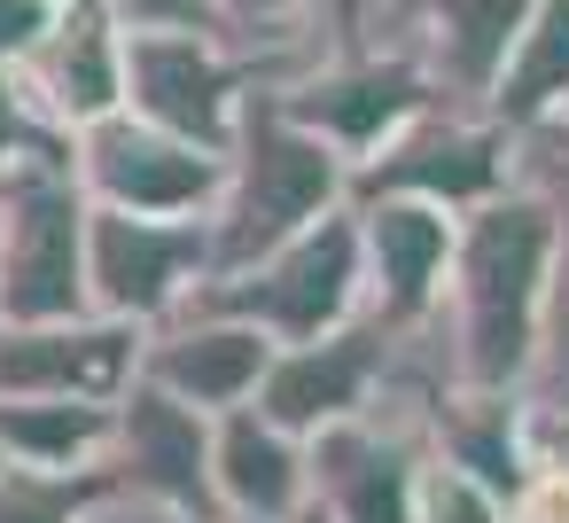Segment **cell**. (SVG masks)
<instances>
[{
	"label": "cell",
	"instance_id": "cell-1",
	"mask_svg": "<svg viewBox=\"0 0 569 523\" xmlns=\"http://www.w3.org/2000/svg\"><path fill=\"white\" fill-rule=\"evenodd\" d=\"M546 266H553V211L515 172V188L452 219L437 328L406 352V367L437 391H522L538 359Z\"/></svg>",
	"mask_w": 569,
	"mask_h": 523
},
{
	"label": "cell",
	"instance_id": "cell-2",
	"mask_svg": "<svg viewBox=\"0 0 569 523\" xmlns=\"http://www.w3.org/2000/svg\"><path fill=\"white\" fill-rule=\"evenodd\" d=\"M351 204V165L297 126L273 95H250L234 118V141L219 157V196H211V274H234L266 258L273 243L305 235L312 219Z\"/></svg>",
	"mask_w": 569,
	"mask_h": 523
},
{
	"label": "cell",
	"instance_id": "cell-3",
	"mask_svg": "<svg viewBox=\"0 0 569 523\" xmlns=\"http://www.w3.org/2000/svg\"><path fill=\"white\" fill-rule=\"evenodd\" d=\"M320 48V24L289 48H242L234 32H126V118L227 157L250 95L281 87Z\"/></svg>",
	"mask_w": 569,
	"mask_h": 523
},
{
	"label": "cell",
	"instance_id": "cell-4",
	"mask_svg": "<svg viewBox=\"0 0 569 523\" xmlns=\"http://www.w3.org/2000/svg\"><path fill=\"white\" fill-rule=\"evenodd\" d=\"M359 227H351V204L312 219L305 235L273 243L266 258L234 266V274H211L188 305H211V313H234L250 328H266L273 344H312L343 320H359Z\"/></svg>",
	"mask_w": 569,
	"mask_h": 523
},
{
	"label": "cell",
	"instance_id": "cell-5",
	"mask_svg": "<svg viewBox=\"0 0 569 523\" xmlns=\"http://www.w3.org/2000/svg\"><path fill=\"white\" fill-rule=\"evenodd\" d=\"M87 313V196L71 157L0 172V328Z\"/></svg>",
	"mask_w": 569,
	"mask_h": 523
},
{
	"label": "cell",
	"instance_id": "cell-6",
	"mask_svg": "<svg viewBox=\"0 0 569 523\" xmlns=\"http://www.w3.org/2000/svg\"><path fill=\"white\" fill-rule=\"evenodd\" d=\"M522 172V141L483 118L476 102H421L382 149H367L351 165V204L359 196H406V204H437V211H476L499 188H515Z\"/></svg>",
	"mask_w": 569,
	"mask_h": 523
},
{
	"label": "cell",
	"instance_id": "cell-7",
	"mask_svg": "<svg viewBox=\"0 0 569 523\" xmlns=\"http://www.w3.org/2000/svg\"><path fill=\"white\" fill-rule=\"evenodd\" d=\"M538 0H328V24L406 56L445 102H483Z\"/></svg>",
	"mask_w": 569,
	"mask_h": 523
},
{
	"label": "cell",
	"instance_id": "cell-8",
	"mask_svg": "<svg viewBox=\"0 0 569 523\" xmlns=\"http://www.w3.org/2000/svg\"><path fill=\"white\" fill-rule=\"evenodd\" d=\"M266 95H273L297 126H312L343 165H359L367 149H382L421 102H445L406 56L351 40V32H336L328 17H320V48H312L281 87H266Z\"/></svg>",
	"mask_w": 569,
	"mask_h": 523
},
{
	"label": "cell",
	"instance_id": "cell-9",
	"mask_svg": "<svg viewBox=\"0 0 569 523\" xmlns=\"http://www.w3.org/2000/svg\"><path fill=\"white\" fill-rule=\"evenodd\" d=\"M429 391L437 383H421L406 367L382 406L305 437L312 507L328 523H413V484H421V461H429V437H421V398Z\"/></svg>",
	"mask_w": 569,
	"mask_h": 523
},
{
	"label": "cell",
	"instance_id": "cell-10",
	"mask_svg": "<svg viewBox=\"0 0 569 523\" xmlns=\"http://www.w3.org/2000/svg\"><path fill=\"white\" fill-rule=\"evenodd\" d=\"M211 282V227L203 219H133L87 204V313L157 328Z\"/></svg>",
	"mask_w": 569,
	"mask_h": 523
},
{
	"label": "cell",
	"instance_id": "cell-11",
	"mask_svg": "<svg viewBox=\"0 0 569 523\" xmlns=\"http://www.w3.org/2000/svg\"><path fill=\"white\" fill-rule=\"evenodd\" d=\"M398 375H406V344L359 313V320H343V328H328L312 344H273L266 383H258L250 406L266 422H281L289 437H320V430L382 406L398 391Z\"/></svg>",
	"mask_w": 569,
	"mask_h": 523
},
{
	"label": "cell",
	"instance_id": "cell-12",
	"mask_svg": "<svg viewBox=\"0 0 569 523\" xmlns=\"http://www.w3.org/2000/svg\"><path fill=\"white\" fill-rule=\"evenodd\" d=\"M71 180L94 211H133V219H211L219 196V157L196 141H172L141 118H94L71 134Z\"/></svg>",
	"mask_w": 569,
	"mask_h": 523
},
{
	"label": "cell",
	"instance_id": "cell-13",
	"mask_svg": "<svg viewBox=\"0 0 569 523\" xmlns=\"http://www.w3.org/2000/svg\"><path fill=\"white\" fill-rule=\"evenodd\" d=\"M351 227H359V289H367L359 313L413 352L437 328L445 266H452V211L406 204V196H359Z\"/></svg>",
	"mask_w": 569,
	"mask_h": 523
},
{
	"label": "cell",
	"instance_id": "cell-14",
	"mask_svg": "<svg viewBox=\"0 0 569 523\" xmlns=\"http://www.w3.org/2000/svg\"><path fill=\"white\" fill-rule=\"evenodd\" d=\"M110 500L172 507V515H219L211 507V414L164 398L157 383H126L110 406V453H102Z\"/></svg>",
	"mask_w": 569,
	"mask_h": 523
},
{
	"label": "cell",
	"instance_id": "cell-15",
	"mask_svg": "<svg viewBox=\"0 0 569 523\" xmlns=\"http://www.w3.org/2000/svg\"><path fill=\"white\" fill-rule=\"evenodd\" d=\"M17 95L48 134H87L94 118L126 110V32L102 0H63L48 32L17 63Z\"/></svg>",
	"mask_w": 569,
	"mask_h": 523
},
{
	"label": "cell",
	"instance_id": "cell-16",
	"mask_svg": "<svg viewBox=\"0 0 569 523\" xmlns=\"http://www.w3.org/2000/svg\"><path fill=\"white\" fill-rule=\"evenodd\" d=\"M266 359H273V336L234 320V313H211V305H180L172 320L141 328V383H157L164 398L196 406V414H234L258 398L266 383Z\"/></svg>",
	"mask_w": 569,
	"mask_h": 523
},
{
	"label": "cell",
	"instance_id": "cell-17",
	"mask_svg": "<svg viewBox=\"0 0 569 523\" xmlns=\"http://www.w3.org/2000/svg\"><path fill=\"white\" fill-rule=\"evenodd\" d=\"M133 367H141V328L102 320V313L0 328V398H94V406H118Z\"/></svg>",
	"mask_w": 569,
	"mask_h": 523
},
{
	"label": "cell",
	"instance_id": "cell-18",
	"mask_svg": "<svg viewBox=\"0 0 569 523\" xmlns=\"http://www.w3.org/2000/svg\"><path fill=\"white\" fill-rule=\"evenodd\" d=\"M211 507L219 523H289L312 507L305 437L266 422L258 406H234L211 422Z\"/></svg>",
	"mask_w": 569,
	"mask_h": 523
},
{
	"label": "cell",
	"instance_id": "cell-19",
	"mask_svg": "<svg viewBox=\"0 0 569 523\" xmlns=\"http://www.w3.org/2000/svg\"><path fill=\"white\" fill-rule=\"evenodd\" d=\"M421 437L445 468L476 476L507 507L530 484V468H522V391H429L421 398Z\"/></svg>",
	"mask_w": 569,
	"mask_h": 523
},
{
	"label": "cell",
	"instance_id": "cell-20",
	"mask_svg": "<svg viewBox=\"0 0 569 523\" xmlns=\"http://www.w3.org/2000/svg\"><path fill=\"white\" fill-rule=\"evenodd\" d=\"M476 110L499 118L515 141H538L569 118V0H538L522 17V32H515L507 63L491 71Z\"/></svg>",
	"mask_w": 569,
	"mask_h": 523
},
{
	"label": "cell",
	"instance_id": "cell-21",
	"mask_svg": "<svg viewBox=\"0 0 569 523\" xmlns=\"http://www.w3.org/2000/svg\"><path fill=\"white\" fill-rule=\"evenodd\" d=\"M110 453V406L94 398H0V461L9 468H48V476H87Z\"/></svg>",
	"mask_w": 569,
	"mask_h": 523
},
{
	"label": "cell",
	"instance_id": "cell-22",
	"mask_svg": "<svg viewBox=\"0 0 569 523\" xmlns=\"http://www.w3.org/2000/svg\"><path fill=\"white\" fill-rule=\"evenodd\" d=\"M522 180H530V188L546 196V211H553V266H546L538 359H530L522 398L569 406V157H553V149H530V141H522Z\"/></svg>",
	"mask_w": 569,
	"mask_h": 523
},
{
	"label": "cell",
	"instance_id": "cell-23",
	"mask_svg": "<svg viewBox=\"0 0 569 523\" xmlns=\"http://www.w3.org/2000/svg\"><path fill=\"white\" fill-rule=\"evenodd\" d=\"M110 476H48V468H0V523H94Z\"/></svg>",
	"mask_w": 569,
	"mask_h": 523
},
{
	"label": "cell",
	"instance_id": "cell-24",
	"mask_svg": "<svg viewBox=\"0 0 569 523\" xmlns=\"http://www.w3.org/2000/svg\"><path fill=\"white\" fill-rule=\"evenodd\" d=\"M413 523H507V500L429 453L421 461V484H413Z\"/></svg>",
	"mask_w": 569,
	"mask_h": 523
},
{
	"label": "cell",
	"instance_id": "cell-25",
	"mask_svg": "<svg viewBox=\"0 0 569 523\" xmlns=\"http://www.w3.org/2000/svg\"><path fill=\"white\" fill-rule=\"evenodd\" d=\"M219 17L242 48H289L328 17V0H219Z\"/></svg>",
	"mask_w": 569,
	"mask_h": 523
},
{
	"label": "cell",
	"instance_id": "cell-26",
	"mask_svg": "<svg viewBox=\"0 0 569 523\" xmlns=\"http://www.w3.org/2000/svg\"><path fill=\"white\" fill-rule=\"evenodd\" d=\"M48 157H71L63 134H48L24 95H17V71H0V172H17V165H48Z\"/></svg>",
	"mask_w": 569,
	"mask_h": 523
},
{
	"label": "cell",
	"instance_id": "cell-27",
	"mask_svg": "<svg viewBox=\"0 0 569 523\" xmlns=\"http://www.w3.org/2000/svg\"><path fill=\"white\" fill-rule=\"evenodd\" d=\"M118 32H227L219 0H102Z\"/></svg>",
	"mask_w": 569,
	"mask_h": 523
},
{
	"label": "cell",
	"instance_id": "cell-28",
	"mask_svg": "<svg viewBox=\"0 0 569 523\" xmlns=\"http://www.w3.org/2000/svg\"><path fill=\"white\" fill-rule=\"evenodd\" d=\"M48 0H0V71H17L24 63V48L48 32Z\"/></svg>",
	"mask_w": 569,
	"mask_h": 523
},
{
	"label": "cell",
	"instance_id": "cell-29",
	"mask_svg": "<svg viewBox=\"0 0 569 523\" xmlns=\"http://www.w3.org/2000/svg\"><path fill=\"white\" fill-rule=\"evenodd\" d=\"M94 523H219V515H172V507H141V500H102Z\"/></svg>",
	"mask_w": 569,
	"mask_h": 523
},
{
	"label": "cell",
	"instance_id": "cell-30",
	"mask_svg": "<svg viewBox=\"0 0 569 523\" xmlns=\"http://www.w3.org/2000/svg\"><path fill=\"white\" fill-rule=\"evenodd\" d=\"M530 149H553V157H569V118H561V126H553V134H538V141H530Z\"/></svg>",
	"mask_w": 569,
	"mask_h": 523
},
{
	"label": "cell",
	"instance_id": "cell-31",
	"mask_svg": "<svg viewBox=\"0 0 569 523\" xmlns=\"http://www.w3.org/2000/svg\"><path fill=\"white\" fill-rule=\"evenodd\" d=\"M289 523H328V515H320V507H305V515H289Z\"/></svg>",
	"mask_w": 569,
	"mask_h": 523
},
{
	"label": "cell",
	"instance_id": "cell-32",
	"mask_svg": "<svg viewBox=\"0 0 569 523\" xmlns=\"http://www.w3.org/2000/svg\"><path fill=\"white\" fill-rule=\"evenodd\" d=\"M48 9H63V0H48Z\"/></svg>",
	"mask_w": 569,
	"mask_h": 523
},
{
	"label": "cell",
	"instance_id": "cell-33",
	"mask_svg": "<svg viewBox=\"0 0 569 523\" xmlns=\"http://www.w3.org/2000/svg\"><path fill=\"white\" fill-rule=\"evenodd\" d=\"M0 468H9V461H0Z\"/></svg>",
	"mask_w": 569,
	"mask_h": 523
}]
</instances>
